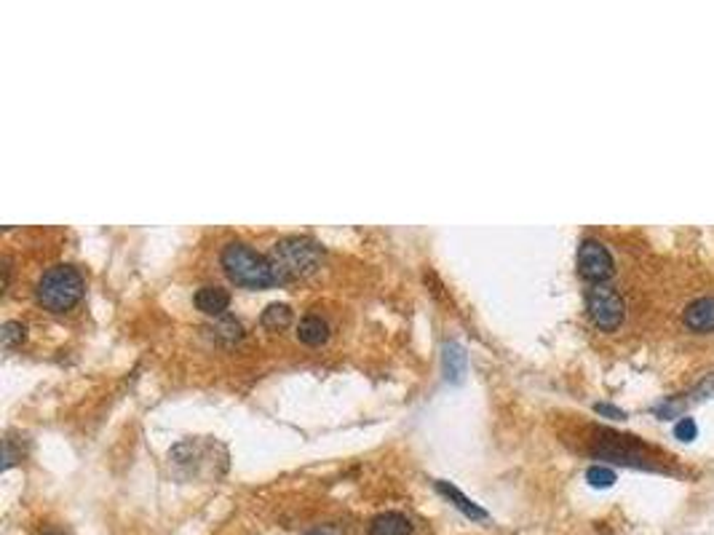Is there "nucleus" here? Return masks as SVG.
<instances>
[{"label":"nucleus","mask_w":714,"mask_h":535,"mask_svg":"<svg viewBox=\"0 0 714 535\" xmlns=\"http://www.w3.org/2000/svg\"><path fill=\"white\" fill-rule=\"evenodd\" d=\"M682 322L690 332H714V297H699L693 300L685 313H682Z\"/></svg>","instance_id":"7"},{"label":"nucleus","mask_w":714,"mask_h":535,"mask_svg":"<svg viewBox=\"0 0 714 535\" xmlns=\"http://www.w3.org/2000/svg\"><path fill=\"white\" fill-rule=\"evenodd\" d=\"M297 338L305 345H324L330 341V324L316 316V313H308L300 324H297Z\"/></svg>","instance_id":"10"},{"label":"nucleus","mask_w":714,"mask_h":535,"mask_svg":"<svg viewBox=\"0 0 714 535\" xmlns=\"http://www.w3.org/2000/svg\"><path fill=\"white\" fill-rule=\"evenodd\" d=\"M594 410H597L600 415H605V418H613V421H623V418H626V412H623L620 407H613V404H605V401L594 404Z\"/></svg>","instance_id":"17"},{"label":"nucleus","mask_w":714,"mask_h":535,"mask_svg":"<svg viewBox=\"0 0 714 535\" xmlns=\"http://www.w3.org/2000/svg\"><path fill=\"white\" fill-rule=\"evenodd\" d=\"M586 311L602 332H616L623 324V300L608 284H591L586 290Z\"/></svg>","instance_id":"4"},{"label":"nucleus","mask_w":714,"mask_h":535,"mask_svg":"<svg viewBox=\"0 0 714 535\" xmlns=\"http://www.w3.org/2000/svg\"><path fill=\"white\" fill-rule=\"evenodd\" d=\"M44 535H67V533H62V530H46Z\"/></svg>","instance_id":"19"},{"label":"nucleus","mask_w":714,"mask_h":535,"mask_svg":"<svg viewBox=\"0 0 714 535\" xmlns=\"http://www.w3.org/2000/svg\"><path fill=\"white\" fill-rule=\"evenodd\" d=\"M302 535H337V530L330 528V525H322V528H311V530H305Z\"/></svg>","instance_id":"18"},{"label":"nucleus","mask_w":714,"mask_h":535,"mask_svg":"<svg viewBox=\"0 0 714 535\" xmlns=\"http://www.w3.org/2000/svg\"><path fill=\"white\" fill-rule=\"evenodd\" d=\"M263 327L271 330V332H282L292 324V308L286 302H271L265 311H263Z\"/></svg>","instance_id":"13"},{"label":"nucleus","mask_w":714,"mask_h":535,"mask_svg":"<svg viewBox=\"0 0 714 535\" xmlns=\"http://www.w3.org/2000/svg\"><path fill=\"white\" fill-rule=\"evenodd\" d=\"M674 437L679 439V441H693V439L699 437V426H696V421H693V418H682V421H677V426H674Z\"/></svg>","instance_id":"16"},{"label":"nucleus","mask_w":714,"mask_h":535,"mask_svg":"<svg viewBox=\"0 0 714 535\" xmlns=\"http://www.w3.org/2000/svg\"><path fill=\"white\" fill-rule=\"evenodd\" d=\"M616 263L610 249L597 239H583L578 246V273L589 282V284H608V279L613 276Z\"/></svg>","instance_id":"5"},{"label":"nucleus","mask_w":714,"mask_h":535,"mask_svg":"<svg viewBox=\"0 0 714 535\" xmlns=\"http://www.w3.org/2000/svg\"><path fill=\"white\" fill-rule=\"evenodd\" d=\"M273 268H276V276H279V284L286 282H294V279H305L311 273H316L322 268V260H324V249L313 239H305V236H289L276 242L273 252L268 254Z\"/></svg>","instance_id":"3"},{"label":"nucleus","mask_w":714,"mask_h":535,"mask_svg":"<svg viewBox=\"0 0 714 535\" xmlns=\"http://www.w3.org/2000/svg\"><path fill=\"white\" fill-rule=\"evenodd\" d=\"M436 490H439L444 498H450V500H452V506H455V509H461L466 517H471V520H484V517H487V511H484L481 506H476L471 498H466V495H463V492H461V490H458L455 485H450V482H436Z\"/></svg>","instance_id":"11"},{"label":"nucleus","mask_w":714,"mask_h":535,"mask_svg":"<svg viewBox=\"0 0 714 535\" xmlns=\"http://www.w3.org/2000/svg\"><path fill=\"white\" fill-rule=\"evenodd\" d=\"M0 338H3V348L5 351H14L16 345H22L27 338V330L22 322H5L3 330H0Z\"/></svg>","instance_id":"14"},{"label":"nucleus","mask_w":714,"mask_h":535,"mask_svg":"<svg viewBox=\"0 0 714 535\" xmlns=\"http://www.w3.org/2000/svg\"><path fill=\"white\" fill-rule=\"evenodd\" d=\"M602 441V455L605 458H613L616 463H631V466H648L642 458H640V444L634 441V437H620L613 431H602L600 434Z\"/></svg>","instance_id":"6"},{"label":"nucleus","mask_w":714,"mask_h":535,"mask_svg":"<svg viewBox=\"0 0 714 535\" xmlns=\"http://www.w3.org/2000/svg\"><path fill=\"white\" fill-rule=\"evenodd\" d=\"M195 308L206 316H223L231 305V292L223 290V287H214V284H206L201 287L195 297H193Z\"/></svg>","instance_id":"8"},{"label":"nucleus","mask_w":714,"mask_h":535,"mask_svg":"<svg viewBox=\"0 0 714 535\" xmlns=\"http://www.w3.org/2000/svg\"><path fill=\"white\" fill-rule=\"evenodd\" d=\"M370 535H412V522L399 511H382L370 520Z\"/></svg>","instance_id":"9"},{"label":"nucleus","mask_w":714,"mask_h":535,"mask_svg":"<svg viewBox=\"0 0 714 535\" xmlns=\"http://www.w3.org/2000/svg\"><path fill=\"white\" fill-rule=\"evenodd\" d=\"M586 480H589V485L591 487H613V482H616V471L608 469V466H591V469L586 471Z\"/></svg>","instance_id":"15"},{"label":"nucleus","mask_w":714,"mask_h":535,"mask_svg":"<svg viewBox=\"0 0 714 535\" xmlns=\"http://www.w3.org/2000/svg\"><path fill=\"white\" fill-rule=\"evenodd\" d=\"M444 372H447V381L452 383H461L466 375V351L458 342L444 345Z\"/></svg>","instance_id":"12"},{"label":"nucleus","mask_w":714,"mask_h":535,"mask_svg":"<svg viewBox=\"0 0 714 535\" xmlns=\"http://www.w3.org/2000/svg\"><path fill=\"white\" fill-rule=\"evenodd\" d=\"M86 292V279L75 265H51L38 279L35 300L51 313L73 311Z\"/></svg>","instance_id":"2"},{"label":"nucleus","mask_w":714,"mask_h":535,"mask_svg":"<svg viewBox=\"0 0 714 535\" xmlns=\"http://www.w3.org/2000/svg\"><path fill=\"white\" fill-rule=\"evenodd\" d=\"M220 265L233 284L246 287V290H271V287L279 284V276H276L271 257L254 252L249 243H225L223 252H220Z\"/></svg>","instance_id":"1"}]
</instances>
